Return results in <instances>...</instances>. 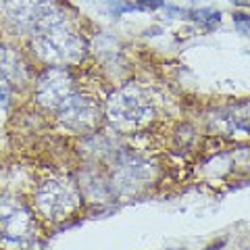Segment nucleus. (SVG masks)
<instances>
[{"mask_svg":"<svg viewBox=\"0 0 250 250\" xmlns=\"http://www.w3.org/2000/svg\"><path fill=\"white\" fill-rule=\"evenodd\" d=\"M34 50L48 65L65 67L82 61L85 46L82 38L73 34L67 23H62L52 29L34 34Z\"/></svg>","mask_w":250,"mask_h":250,"instance_id":"1","label":"nucleus"},{"mask_svg":"<svg viewBox=\"0 0 250 250\" xmlns=\"http://www.w3.org/2000/svg\"><path fill=\"white\" fill-rule=\"evenodd\" d=\"M154 108L150 98L140 85L127 83L121 90H117L106 104V117L117 129H136L144 125L152 117Z\"/></svg>","mask_w":250,"mask_h":250,"instance_id":"2","label":"nucleus"},{"mask_svg":"<svg viewBox=\"0 0 250 250\" xmlns=\"http://www.w3.org/2000/svg\"><path fill=\"white\" fill-rule=\"evenodd\" d=\"M4 9L15 25L31 34H40L67 23L65 13L52 0H6Z\"/></svg>","mask_w":250,"mask_h":250,"instance_id":"3","label":"nucleus"},{"mask_svg":"<svg viewBox=\"0 0 250 250\" xmlns=\"http://www.w3.org/2000/svg\"><path fill=\"white\" fill-rule=\"evenodd\" d=\"M77 205H80V196L71 182H65V179H48L36 194L38 210L50 221L69 217L77 208Z\"/></svg>","mask_w":250,"mask_h":250,"instance_id":"4","label":"nucleus"},{"mask_svg":"<svg viewBox=\"0 0 250 250\" xmlns=\"http://www.w3.org/2000/svg\"><path fill=\"white\" fill-rule=\"evenodd\" d=\"M73 94V77L65 67H48L36 85L38 103L46 108H59Z\"/></svg>","mask_w":250,"mask_h":250,"instance_id":"5","label":"nucleus"},{"mask_svg":"<svg viewBox=\"0 0 250 250\" xmlns=\"http://www.w3.org/2000/svg\"><path fill=\"white\" fill-rule=\"evenodd\" d=\"M59 119L67 129L73 131H88L98 123L100 108L96 100L85 94H71L59 108Z\"/></svg>","mask_w":250,"mask_h":250,"instance_id":"6","label":"nucleus"},{"mask_svg":"<svg viewBox=\"0 0 250 250\" xmlns=\"http://www.w3.org/2000/svg\"><path fill=\"white\" fill-rule=\"evenodd\" d=\"M0 228H2L6 238L21 242L31 236L34 221H31V215L19 202L0 200Z\"/></svg>","mask_w":250,"mask_h":250,"instance_id":"7","label":"nucleus"},{"mask_svg":"<svg viewBox=\"0 0 250 250\" xmlns=\"http://www.w3.org/2000/svg\"><path fill=\"white\" fill-rule=\"evenodd\" d=\"M0 73L4 75L6 82L15 83H23L27 80V69L23 65L19 52L6 48V46H0Z\"/></svg>","mask_w":250,"mask_h":250,"instance_id":"8","label":"nucleus"},{"mask_svg":"<svg viewBox=\"0 0 250 250\" xmlns=\"http://www.w3.org/2000/svg\"><path fill=\"white\" fill-rule=\"evenodd\" d=\"M221 123L228 134H250V103L231 106L221 113Z\"/></svg>","mask_w":250,"mask_h":250,"instance_id":"9","label":"nucleus"},{"mask_svg":"<svg viewBox=\"0 0 250 250\" xmlns=\"http://www.w3.org/2000/svg\"><path fill=\"white\" fill-rule=\"evenodd\" d=\"M188 19H192L196 25H200L202 29H215L219 23H221V13L215 9H196V11H186Z\"/></svg>","mask_w":250,"mask_h":250,"instance_id":"10","label":"nucleus"},{"mask_svg":"<svg viewBox=\"0 0 250 250\" xmlns=\"http://www.w3.org/2000/svg\"><path fill=\"white\" fill-rule=\"evenodd\" d=\"M233 25H236V29L240 31V34L248 36L250 34V15H246V13H233Z\"/></svg>","mask_w":250,"mask_h":250,"instance_id":"11","label":"nucleus"},{"mask_svg":"<svg viewBox=\"0 0 250 250\" xmlns=\"http://www.w3.org/2000/svg\"><path fill=\"white\" fill-rule=\"evenodd\" d=\"M131 11H138V6L134 4V0H119V2H115L111 6V13L113 15H123V13H131Z\"/></svg>","mask_w":250,"mask_h":250,"instance_id":"12","label":"nucleus"},{"mask_svg":"<svg viewBox=\"0 0 250 250\" xmlns=\"http://www.w3.org/2000/svg\"><path fill=\"white\" fill-rule=\"evenodd\" d=\"M138 11H156L161 6H165V0H134Z\"/></svg>","mask_w":250,"mask_h":250,"instance_id":"13","label":"nucleus"},{"mask_svg":"<svg viewBox=\"0 0 250 250\" xmlns=\"http://www.w3.org/2000/svg\"><path fill=\"white\" fill-rule=\"evenodd\" d=\"M9 96H11V92H9V82H6L4 75L0 73V106H6V104H9Z\"/></svg>","mask_w":250,"mask_h":250,"instance_id":"14","label":"nucleus"}]
</instances>
